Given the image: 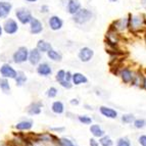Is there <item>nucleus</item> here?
<instances>
[{
  "mask_svg": "<svg viewBox=\"0 0 146 146\" xmlns=\"http://www.w3.org/2000/svg\"><path fill=\"white\" fill-rule=\"evenodd\" d=\"M129 28L130 33L133 35L146 34V15L142 12L129 13Z\"/></svg>",
  "mask_w": 146,
  "mask_h": 146,
  "instance_id": "1",
  "label": "nucleus"
},
{
  "mask_svg": "<svg viewBox=\"0 0 146 146\" xmlns=\"http://www.w3.org/2000/svg\"><path fill=\"white\" fill-rule=\"evenodd\" d=\"M71 17L75 25H77L79 27H86L94 21L95 13L91 8L82 7L76 15H74Z\"/></svg>",
  "mask_w": 146,
  "mask_h": 146,
  "instance_id": "2",
  "label": "nucleus"
},
{
  "mask_svg": "<svg viewBox=\"0 0 146 146\" xmlns=\"http://www.w3.org/2000/svg\"><path fill=\"white\" fill-rule=\"evenodd\" d=\"M110 29L113 31L117 32L119 34L122 36L127 34H131L130 33V28H129V15H125V17H121L117 20L112 21V23L110 26Z\"/></svg>",
  "mask_w": 146,
  "mask_h": 146,
  "instance_id": "3",
  "label": "nucleus"
},
{
  "mask_svg": "<svg viewBox=\"0 0 146 146\" xmlns=\"http://www.w3.org/2000/svg\"><path fill=\"white\" fill-rule=\"evenodd\" d=\"M33 17H34V15H33V12L30 8L21 6V7H17L15 9V19L22 26H28Z\"/></svg>",
  "mask_w": 146,
  "mask_h": 146,
  "instance_id": "4",
  "label": "nucleus"
},
{
  "mask_svg": "<svg viewBox=\"0 0 146 146\" xmlns=\"http://www.w3.org/2000/svg\"><path fill=\"white\" fill-rule=\"evenodd\" d=\"M122 39H123V36L121 34H119L117 32L113 31L112 29L108 28L107 30L106 34H105V43L112 48L113 50L119 48V44L122 42Z\"/></svg>",
  "mask_w": 146,
  "mask_h": 146,
  "instance_id": "5",
  "label": "nucleus"
},
{
  "mask_svg": "<svg viewBox=\"0 0 146 146\" xmlns=\"http://www.w3.org/2000/svg\"><path fill=\"white\" fill-rule=\"evenodd\" d=\"M2 28L4 34L8 35V36H13V35L17 34V32L20 31V24L15 19L8 17L7 19L3 20Z\"/></svg>",
  "mask_w": 146,
  "mask_h": 146,
  "instance_id": "6",
  "label": "nucleus"
},
{
  "mask_svg": "<svg viewBox=\"0 0 146 146\" xmlns=\"http://www.w3.org/2000/svg\"><path fill=\"white\" fill-rule=\"evenodd\" d=\"M29 50L27 46H20L15 50L11 55V60L15 64H24L28 62V56H29Z\"/></svg>",
  "mask_w": 146,
  "mask_h": 146,
  "instance_id": "7",
  "label": "nucleus"
},
{
  "mask_svg": "<svg viewBox=\"0 0 146 146\" xmlns=\"http://www.w3.org/2000/svg\"><path fill=\"white\" fill-rule=\"evenodd\" d=\"M64 26V21L62 17L57 15H51L47 17V27L52 32H59Z\"/></svg>",
  "mask_w": 146,
  "mask_h": 146,
  "instance_id": "8",
  "label": "nucleus"
},
{
  "mask_svg": "<svg viewBox=\"0 0 146 146\" xmlns=\"http://www.w3.org/2000/svg\"><path fill=\"white\" fill-rule=\"evenodd\" d=\"M95 55V51L94 49L91 48L89 46H83L81 47L78 50V53H77V56H78V59L83 63H88L90 62L93 59Z\"/></svg>",
  "mask_w": 146,
  "mask_h": 146,
  "instance_id": "9",
  "label": "nucleus"
},
{
  "mask_svg": "<svg viewBox=\"0 0 146 146\" xmlns=\"http://www.w3.org/2000/svg\"><path fill=\"white\" fill-rule=\"evenodd\" d=\"M28 26H29V32L31 35L37 36V35H41L44 32V23L36 17L32 19Z\"/></svg>",
  "mask_w": 146,
  "mask_h": 146,
  "instance_id": "10",
  "label": "nucleus"
},
{
  "mask_svg": "<svg viewBox=\"0 0 146 146\" xmlns=\"http://www.w3.org/2000/svg\"><path fill=\"white\" fill-rule=\"evenodd\" d=\"M17 71L8 62H4L0 66V76L8 80H15Z\"/></svg>",
  "mask_w": 146,
  "mask_h": 146,
  "instance_id": "11",
  "label": "nucleus"
},
{
  "mask_svg": "<svg viewBox=\"0 0 146 146\" xmlns=\"http://www.w3.org/2000/svg\"><path fill=\"white\" fill-rule=\"evenodd\" d=\"M36 73L40 77L48 78L53 73V68H52V66L49 62H47V61H41V62L38 63L36 66Z\"/></svg>",
  "mask_w": 146,
  "mask_h": 146,
  "instance_id": "12",
  "label": "nucleus"
},
{
  "mask_svg": "<svg viewBox=\"0 0 146 146\" xmlns=\"http://www.w3.org/2000/svg\"><path fill=\"white\" fill-rule=\"evenodd\" d=\"M117 76H119L122 82L124 84H127V85H131L132 81L134 79L135 76V71H133L132 68H128V66H124V68H119V73H117Z\"/></svg>",
  "mask_w": 146,
  "mask_h": 146,
  "instance_id": "13",
  "label": "nucleus"
},
{
  "mask_svg": "<svg viewBox=\"0 0 146 146\" xmlns=\"http://www.w3.org/2000/svg\"><path fill=\"white\" fill-rule=\"evenodd\" d=\"M82 7H83V5L80 0H66V3L63 8L70 17H73Z\"/></svg>",
  "mask_w": 146,
  "mask_h": 146,
  "instance_id": "14",
  "label": "nucleus"
},
{
  "mask_svg": "<svg viewBox=\"0 0 146 146\" xmlns=\"http://www.w3.org/2000/svg\"><path fill=\"white\" fill-rule=\"evenodd\" d=\"M13 10V4L10 0H0V20H5L10 17Z\"/></svg>",
  "mask_w": 146,
  "mask_h": 146,
  "instance_id": "15",
  "label": "nucleus"
},
{
  "mask_svg": "<svg viewBox=\"0 0 146 146\" xmlns=\"http://www.w3.org/2000/svg\"><path fill=\"white\" fill-rule=\"evenodd\" d=\"M42 55L43 54L36 48H32L29 50V56H28V62L33 66H36L38 63H40L42 61Z\"/></svg>",
  "mask_w": 146,
  "mask_h": 146,
  "instance_id": "16",
  "label": "nucleus"
},
{
  "mask_svg": "<svg viewBox=\"0 0 146 146\" xmlns=\"http://www.w3.org/2000/svg\"><path fill=\"white\" fill-rule=\"evenodd\" d=\"M45 54H46L47 58L50 61H52V62H61L63 59V55L61 53V51L55 49L54 47H52L51 49H49Z\"/></svg>",
  "mask_w": 146,
  "mask_h": 146,
  "instance_id": "17",
  "label": "nucleus"
},
{
  "mask_svg": "<svg viewBox=\"0 0 146 146\" xmlns=\"http://www.w3.org/2000/svg\"><path fill=\"white\" fill-rule=\"evenodd\" d=\"M99 111L103 117H107V119H115L119 117V112H117V110H113V108H111V107H110V106H105V105H101V106L99 107Z\"/></svg>",
  "mask_w": 146,
  "mask_h": 146,
  "instance_id": "18",
  "label": "nucleus"
},
{
  "mask_svg": "<svg viewBox=\"0 0 146 146\" xmlns=\"http://www.w3.org/2000/svg\"><path fill=\"white\" fill-rule=\"evenodd\" d=\"M88 78L87 76H85L83 73H80V72H76L73 73V78H72V83L74 86H81V85H85L88 83Z\"/></svg>",
  "mask_w": 146,
  "mask_h": 146,
  "instance_id": "19",
  "label": "nucleus"
},
{
  "mask_svg": "<svg viewBox=\"0 0 146 146\" xmlns=\"http://www.w3.org/2000/svg\"><path fill=\"white\" fill-rule=\"evenodd\" d=\"M52 47L53 46H52L51 42L46 39H39L36 43V48L38 49L42 54H45L49 49H51Z\"/></svg>",
  "mask_w": 146,
  "mask_h": 146,
  "instance_id": "20",
  "label": "nucleus"
},
{
  "mask_svg": "<svg viewBox=\"0 0 146 146\" xmlns=\"http://www.w3.org/2000/svg\"><path fill=\"white\" fill-rule=\"evenodd\" d=\"M42 108H43V103L41 101H35L29 105L28 113L30 115H38L42 112Z\"/></svg>",
  "mask_w": 146,
  "mask_h": 146,
  "instance_id": "21",
  "label": "nucleus"
},
{
  "mask_svg": "<svg viewBox=\"0 0 146 146\" xmlns=\"http://www.w3.org/2000/svg\"><path fill=\"white\" fill-rule=\"evenodd\" d=\"M33 126H34V122L32 119H26L17 123L15 126V128L19 131H29L33 128Z\"/></svg>",
  "mask_w": 146,
  "mask_h": 146,
  "instance_id": "22",
  "label": "nucleus"
},
{
  "mask_svg": "<svg viewBox=\"0 0 146 146\" xmlns=\"http://www.w3.org/2000/svg\"><path fill=\"white\" fill-rule=\"evenodd\" d=\"M90 133L95 138H100L105 135V131L99 124H91L90 125Z\"/></svg>",
  "mask_w": 146,
  "mask_h": 146,
  "instance_id": "23",
  "label": "nucleus"
},
{
  "mask_svg": "<svg viewBox=\"0 0 146 146\" xmlns=\"http://www.w3.org/2000/svg\"><path fill=\"white\" fill-rule=\"evenodd\" d=\"M143 80H144V74L140 71H137V72H135L134 79H133V81H132L131 85L135 86V87H138V88H142Z\"/></svg>",
  "mask_w": 146,
  "mask_h": 146,
  "instance_id": "24",
  "label": "nucleus"
},
{
  "mask_svg": "<svg viewBox=\"0 0 146 146\" xmlns=\"http://www.w3.org/2000/svg\"><path fill=\"white\" fill-rule=\"evenodd\" d=\"M15 85L17 87H23L25 84L27 83L28 77L26 75V73H24L23 71H19L17 74V77L15 78Z\"/></svg>",
  "mask_w": 146,
  "mask_h": 146,
  "instance_id": "25",
  "label": "nucleus"
},
{
  "mask_svg": "<svg viewBox=\"0 0 146 146\" xmlns=\"http://www.w3.org/2000/svg\"><path fill=\"white\" fill-rule=\"evenodd\" d=\"M51 111L55 115H62L64 112V104L63 102L59 101V100H56L51 104Z\"/></svg>",
  "mask_w": 146,
  "mask_h": 146,
  "instance_id": "26",
  "label": "nucleus"
},
{
  "mask_svg": "<svg viewBox=\"0 0 146 146\" xmlns=\"http://www.w3.org/2000/svg\"><path fill=\"white\" fill-rule=\"evenodd\" d=\"M0 90L2 91L4 94H9L11 87H10L9 80L3 77H0Z\"/></svg>",
  "mask_w": 146,
  "mask_h": 146,
  "instance_id": "27",
  "label": "nucleus"
},
{
  "mask_svg": "<svg viewBox=\"0 0 146 146\" xmlns=\"http://www.w3.org/2000/svg\"><path fill=\"white\" fill-rule=\"evenodd\" d=\"M99 144L101 146H112L113 145V141H112L110 136L104 135V136L99 138Z\"/></svg>",
  "mask_w": 146,
  "mask_h": 146,
  "instance_id": "28",
  "label": "nucleus"
},
{
  "mask_svg": "<svg viewBox=\"0 0 146 146\" xmlns=\"http://www.w3.org/2000/svg\"><path fill=\"white\" fill-rule=\"evenodd\" d=\"M121 121L123 124H132L135 121V115L133 113H125L121 117Z\"/></svg>",
  "mask_w": 146,
  "mask_h": 146,
  "instance_id": "29",
  "label": "nucleus"
},
{
  "mask_svg": "<svg viewBox=\"0 0 146 146\" xmlns=\"http://www.w3.org/2000/svg\"><path fill=\"white\" fill-rule=\"evenodd\" d=\"M133 125L136 129L138 130H141V129H144L146 127V119H135V121L133 122Z\"/></svg>",
  "mask_w": 146,
  "mask_h": 146,
  "instance_id": "30",
  "label": "nucleus"
},
{
  "mask_svg": "<svg viewBox=\"0 0 146 146\" xmlns=\"http://www.w3.org/2000/svg\"><path fill=\"white\" fill-rule=\"evenodd\" d=\"M78 121L83 125H91L93 122L92 117H89V115H78Z\"/></svg>",
  "mask_w": 146,
  "mask_h": 146,
  "instance_id": "31",
  "label": "nucleus"
},
{
  "mask_svg": "<svg viewBox=\"0 0 146 146\" xmlns=\"http://www.w3.org/2000/svg\"><path fill=\"white\" fill-rule=\"evenodd\" d=\"M45 94H46V96L48 98H55L56 96H57V94H58V90H57L56 87L51 86V87H49L48 89H47Z\"/></svg>",
  "mask_w": 146,
  "mask_h": 146,
  "instance_id": "32",
  "label": "nucleus"
},
{
  "mask_svg": "<svg viewBox=\"0 0 146 146\" xmlns=\"http://www.w3.org/2000/svg\"><path fill=\"white\" fill-rule=\"evenodd\" d=\"M115 146H132V144L128 137H121V138L117 139Z\"/></svg>",
  "mask_w": 146,
  "mask_h": 146,
  "instance_id": "33",
  "label": "nucleus"
},
{
  "mask_svg": "<svg viewBox=\"0 0 146 146\" xmlns=\"http://www.w3.org/2000/svg\"><path fill=\"white\" fill-rule=\"evenodd\" d=\"M59 146H77L71 139L66 138V137H62V138L59 139Z\"/></svg>",
  "mask_w": 146,
  "mask_h": 146,
  "instance_id": "34",
  "label": "nucleus"
},
{
  "mask_svg": "<svg viewBox=\"0 0 146 146\" xmlns=\"http://www.w3.org/2000/svg\"><path fill=\"white\" fill-rule=\"evenodd\" d=\"M64 76H66V71L62 70V68H60V70H58L55 74V81L57 83H59V82L64 80Z\"/></svg>",
  "mask_w": 146,
  "mask_h": 146,
  "instance_id": "35",
  "label": "nucleus"
},
{
  "mask_svg": "<svg viewBox=\"0 0 146 146\" xmlns=\"http://www.w3.org/2000/svg\"><path fill=\"white\" fill-rule=\"evenodd\" d=\"M39 12L41 13V15H47L50 13V6H49L48 4H42L40 5L39 7Z\"/></svg>",
  "mask_w": 146,
  "mask_h": 146,
  "instance_id": "36",
  "label": "nucleus"
},
{
  "mask_svg": "<svg viewBox=\"0 0 146 146\" xmlns=\"http://www.w3.org/2000/svg\"><path fill=\"white\" fill-rule=\"evenodd\" d=\"M58 84H59V85H60L62 88H64V89H71V88L74 86L72 82H68V81H66V80L61 81V82H59Z\"/></svg>",
  "mask_w": 146,
  "mask_h": 146,
  "instance_id": "37",
  "label": "nucleus"
},
{
  "mask_svg": "<svg viewBox=\"0 0 146 146\" xmlns=\"http://www.w3.org/2000/svg\"><path fill=\"white\" fill-rule=\"evenodd\" d=\"M138 142L141 146H146V135H141L139 137Z\"/></svg>",
  "mask_w": 146,
  "mask_h": 146,
  "instance_id": "38",
  "label": "nucleus"
},
{
  "mask_svg": "<svg viewBox=\"0 0 146 146\" xmlns=\"http://www.w3.org/2000/svg\"><path fill=\"white\" fill-rule=\"evenodd\" d=\"M64 127H53V128H50V131H53L55 133H62L64 131Z\"/></svg>",
  "mask_w": 146,
  "mask_h": 146,
  "instance_id": "39",
  "label": "nucleus"
},
{
  "mask_svg": "<svg viewBox=\"0 0 146 146\" xmlns=\"http://www.w3.org/2000/svg\"><path fill=\"white\" fill-rule=\"evenodd\" d=\"M72 78H73V73L71 71H66V76H64V80L72 82Z\"/></svg>",
  "mask_w": 146,
  "mask_h": 146,
  "instance_id": "40",
  "label": "nucleus"
},
{
  "mask_svg": "<svg viewBox=\"0 0 146 146\" xmlns=\"http://www.w3.org/2000/svg\"><path fill=\"white\" fill-rule=\"evenodd\" d=\"M70 103H71L72 105H74V106H77V105H79V103H80V101H79L78 98H72L71 100H70Z\"/></svg>",
  "mask_w": 146,
  "mask_h": 146,
  "instance_id": "41",
  "label": "nucleus"
},
{
  "mask_svg": "<svg viewBox=\"0 0 146 146\" xmlns=\"http://www.w3.org/2000/svg\"><path fill=\"white\" fill-rule=\"evenodd\" d=\"M89 144H90V146H98L99 145V142L96 141L94 138L90 139V142H89Z\"/></svg>",
  "mask_w": 146,
  "mask_h": 146,
  "instance_id": "42",
  "label": "nucleus"
},
{
  "mask_svg": "<svg viewBox=\"0 0 146 146\" xmlns=\"http://www.w3.org/2000/svg\"><path fill=\"white\" fill-rule=\"evenodd\" d=\"M142 88L144 90H146V74H144V80H143V84H142Z\"/></svg>",
  "mask_w": 146,
  "mask_h": 146,
  "instance_id": "43",
  "label": "nucleus"
},
{
  "mask_svg": "<svg viewBox=\"0 0 146 146\" xmlns=\"http://www.w3.org/2000/svg\"><path fill=\"white\" fill-rule=\"evenodd\" d=\"M24 1L27 3H30V4H34V3L38 2V0H24Z\"/></svg>",
  "mask_w": 146,
  "mask_h": 146,
  "instance_id": "44",
  "label": "nucleus"
},
{
  "mask_svg": "<svg viewBox=\"0 0 146 146\" xmlns=\"http://www.w3.org/2000/svg\"><path fill=\"white\" fill-rule=\"evenodd\" d=\"M4 34V33H3V28H2V25L0 24V38H1V37H2V35Z\"/></svg>",
  "mask_w": 146,
  "mask_h": 146,
  "instance_id": "45",
  "label": "nucleus"
},
{
  "mask_svg": "<svg viewBox=\"0 0 146 146\" xmlns=\"http://www.w3.org/2000/svg\"><path fill=\"white\" fill-rule=\"evenodd\" d=\"M140 4H141L143 7H146V0H140Z\"/></svg>",
  "mask_w": 146,
  "mask_h": 146,
  "instance_id": "46",
  "label": "nucleus"
},
{
  "mask_svg": "<svg viewBox=\"0 0 146 146\" xmlns=\"http://www.w3.org/2000/svg\"><path fill=\"white\" fill-rule=\"evenodd\" d=\"M84 106H85V107H87V108H86V110H93V107L91 106V105L85 104V105H84Z\"/></svg>",
  "mask_w": 146,
  "mask_h": 146,
  "instance_id": "47",
  "label": "nucleus"
},
{
  "mask_svg": "<svg viewBox=\"0 0 146 146\" xmlns=\"http://www.w3.org/2000/svg\"><path fill=\"white\" fill-rule=\"evenodd\" d=\"M108 2H110V3H117V2H119V0H107Z\"/></svg>",
  "mask_w": 146,
  "mask_h": 146,
  "instance_id": "48",
  "label": "nucleus"
}]
</instances>
